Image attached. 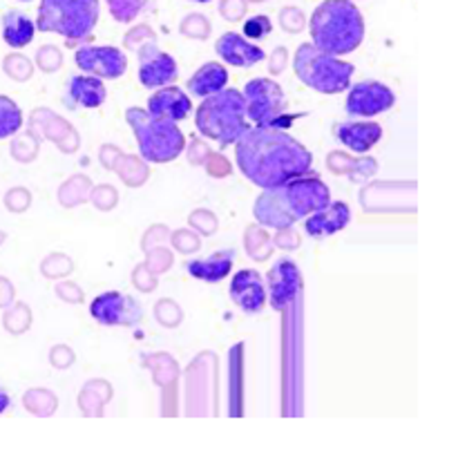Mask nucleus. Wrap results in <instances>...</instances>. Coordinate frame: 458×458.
<instances>
[{
	"instance_id": "423d86ee",
	"label": "nucleus",
	"mask_w": 458,
	"mask_h": 458,
	"mask_svg": "<svg viewBox=\"0 0 458 458\" xmlns=\"http://www.w3.org/2000/svg\"><path fill=\"white\" fill-rule=\"evenodd\" d=\"M98 13V0H40L36 30L54 31L65 38L67 47H72L92 36Z\"/></svg>"
},
{
	"instance_id": "ddd939ff",
	"label": "nucleus",
	"mask_w": 458,
	"mask_h": 458,
	"mask_svg": "<svg viewBox=\"0 0 458 458\" xmlns=\"http://www.w3.org/2000/svg\"><path fill=\"white\" fill-rule=\"evenodd\" d=\"M267 284V302L271 304L273 311H286L298 300L304 282L298 264L291 258H280L268 271Z\"/></svg>"
},
{
	"instance_id": "6ab92c4d",
	"label": "nucleus",
	"mask_w": 458,
	"mask_h": 458,
	"mask_svg": "<svg viewBox=\"0 0 458 458\" xmlns=\"http://www.w3.org/2000/svg\"><path fill=\"white\" fill-rule=\"evenodd\" d=\"M334 134L347 150L365 155L383 139V125L376 121H347L335 125Z\"/></svg>"
},
{
	"instance_id": "c756f323",
	"label": "nucleus",
	"mask_w": 458,
	"mask_h": 458,
	"mask_svg": "<svg viewBox=\"0 0 458 458\" xmlns=\"http://www.w3.org/2000/svg\"><path fill=\"white\" fill-rule=\"evenodd\" d=\"M213 164L208 165V173L210 174H226L228 173V164H226V159H224L222 155H217V157H213Z\"/></svg>"
},
{
	"instance_id": "2eb2a0df",
	"label": "nucleus",
	"mask_w": 458,
	"mask_h": 458,
	"mask_svg": "<svg viewBox=\"0 0 458 458\" xmlns=\"http://www.w3.org/2000/svg\"><path fill=\"white\" fill-rule=\"evenodd\" d=\"M107 89L103 79L92 74H76L72 79H67L65 83V94H63V101L70 110L76 107H85V110H97L106 103Z\"/></svg>"
},
{
	"instance_id": "9b49d317",
	"label": "nucleus",
	"mask_w": 458,
	"mask_h": 458,
	"mask_svg": "<svg viewBox=\"0 0 458 458\" xmlns=\"http://www.w3.org/2000/svg\"><path fill=\"white\" fill-rule=\"evenodd\" d=\"M139 52V83L148 89H159L165 85H173L179 76L177 61L170 56L168 52H164L161 47H157L155 40H146Z\"/></svg>"
},
{
	"instance_id": "4be33fe9",
	"label": "nucleus",
	"mask_w": 458,
	"mask_h": 458,
	"mask_svg": "<svg viewBox=\"0 0 458 458\" xmlns=\"http://www.w3.org/2000/svg\"><path fill=\"white\" fill-rule=\"evenodd\" d=\"M36 22L25 12L9 9L3 16V38L9 47L22 49L34 40Z\"/></svg>"
},
{
	"instance_id": "a211bd4d",
	"label": "nucleus",
	"mask_w": 458,
	"mask_h": 458,
	"mask_svg": "<svg viewBox=\"0 0 458 458\" xmlns=\"http://www.w3.org/2000/svg\"><path fill=\"white\" fill-rule=\"evenodd\" d=\"M146 110L150 114L159 116V119H168L179 123V121H183L192 112V101L182 88H177V85H165V88H159L148 98Z\"/></svg>"
},
{
	"instance_id": "f257e3e1",
	"label": "nucleus",
	"mask_w": 458,
	"mask_h": 458,
	"mask_svg": "<svg viewBox=\"0 0 458 458\" xmlns=\"http://www.w3.org/2000/svg\"><path fill=\"white\" fill-rule=\"evenodd\" d=\"M235 164L253 186L267 191L311 173L313 155L286 130L255 125L235 143Z\"/></svg>"
},
{
	"instance_id": "6e6552de",
	"label": "nucleus",
	"mask_w": 458,
	"mask_h": 458,
	"mask_svg": "<svg viewBox=\"0 0 458 458\" xmlns=\"http://www.w3.org/2000/svg\"><path fill=\"white\" fill-rule=\"evenodd\" d=\"M246 114L259 128L289 130L300 114H289V103L282 85L273 79H250L244 85Z\"/></svg>"
},
{
	"instance_id": "bb28decb",
	"label": "nucleus",
	"mask_w": 458,
	"mask_h": 458,
	"mask_svg": "<svg viewBox=\"0 0 458 458\" xmlns=\"http://www.w3.org/2000/svg\"><path fill=\"white\" fill-rule=\"evenodd\" d=\"M191 224L199 228L204 235H210V233L217 228V219H215V215L208 213V210H195V213L191 215Z\"/></svg>"
},
{
	"instance_id": "cd10ccee",
	"label": "nucleus",
	"mask_w": 458,
	"mask_h": 458,
	"mask_svg": "<svg viewBox=\"0 0 458 458\" xmlns=\"http://www.w3.org/2000/svg\"><path fill=\"white\" fill-rule=\"evenodd\" d=\"M123 40L128 47L139 49V40H155V31H152L150 27H137V30L130 31L128 36H123Z\"/></svg>"
},
{
	"instance_id": "20e7f679",
	"label": "nucleus",
	"mask_w": 458,
	"mask_h": 458,
	"mask_svg": "<svg viewBox=\"0 0 458 458\" xmlns=\"http://www.w3.org/2000/svg\"><path fill=\"white\" fill-rule=\"evenodd\" d=\"M195 125L199 134L222 148L237 143L250 128L244 94L235 88H224L206 97L195 112Z\"/></svg>"
},
{
	"instance_id": "a878e982",
	"label": "nucleus",
	"mask_w": 458,
	"mask_h": 458,
	"mask_svg": "<svg viewBox=\"0 0 458 458\" xmlns=\"http://www.w3.org/2000/svg\"><path fill=\"white\" fill-rule=\"evenodd\" d=\"M183 34H188L191 38H206L208 36V22L204 21V16L201 13H191V16L186 18V22L182 25Z\"/></svg>"
},
{
	"instance_id": "f8f14e48",
	"label": "nucleus",
	"mask_w": 458,
	"mask_h": 458,
	"mask_svg": "<svg viewBox=\"0 0 458 458\" xmlns=\"http://www.w3.org/2000/svg\"><path fill=\"white\" fill-rule=\"evenodd\" d=\"M89 313L103 327H134L141 322L143 311L132 295L107 291L97 295L89 304Z\"/></svg>"
},
{
	"instance_id": "f03ea898",
	"label": "nucleus",
	"mask_w": 458,
	"mask_h": 458,
	"mask_svg": "<svg viewBox=\"0 0 458 458\" xmlns=\"http://www.w3.org/2000/svg\"><path fill=\"white\" fill-rule=\"evenodd\" d=\"M331 201V191L318 174H302L282 186L267 188L255 199L253 215L259 226L289 231L293 224L304 222L311 213Z\"/></svg>"
},
{
	"instance_id": "412c9836",
	"label": "nucleus",
	"mask_w": 458,
	"mask_h": 458,
	"mask_svg": "<svg viewBox=\"0 0 458 458\" xmlns=\"http://www.w3.org/2000/svg\"><path fill=\"white\" fill-rule=\"evenodd\" d=\"M226 83H228L226 65H222V63L217 61H208L204 63V65H201L191 79H188L186 89L192 94V97L206 98L210 97V94L226 88Z\"/></svg>"
},
{
	"instance_id": "f3484780",
	"label": "nucleus",
	"mask_w": 458,
	"mask_h": 458,
	"mask_svg": "<svg viewBox=\"0 0 458 458\" xmlns=\"http://www.w3.org/2000/svg\"><path fill=\"white\" fill-rule=\"evenodd\" d=\"M215 52L226 65L233 67H253L267 58V52L259 45L250 43L246 36L235 34V31H226L219 36L215 43Z\"/></svg>"
},
{
	"instance_id": "4468645a",
	"label": "nucleus",
	"mask_w": 458,
	"mask_h": 458,
	"mask_svg": "<svg viewBox=\"0 0 458 458\" xmlns=\"http://www.w3.org/2000/svg\"><path fill=\"white\" fill-rule=\"evenodd\" d=\"M228 295L249 316H255L267 307V284H264L262 276L258 271H250V268L237 271L233 276Z\"/></svg>"
},
{
	"instance_id": "39448f33",
	"label": "nucleus",
	"mask_w": 458,
	"mask_h": 458,
	"mask_svg": "<svg viewBox=\"0 0 458 458\" xmlns=\"http://www.w3.org/2000/svg\"><path fill=\"white\" fill-rule=\"evenodd\" d=\"M125 121L132 128L143 161L170 164L186 150V134L174 121L159 119L143 107H128Z\"/></svg>"
},
{
	"instance_id": "dca6fc26",
	"label": "nucleus",
	"mask_w": 458,
	"mask_h": 458,
	"mask_svg": "<svg viewBox=\"0 0 458 458\" xmlns=\"http://www.w3.org/2000/svg\"><path fill=\"white\" fill-rule=\"evenodd\" d=\"M349 222H352L349 204H344V201H329V204H325L304 219V231L313 240H322V237H331L335 233L344 231Z\"/></svg>"
},
{
	"instance_id": "b1692460",
	"label": "nucleus",
	"mask_w": 458,
	"mask_h": 458,
	"mask_svg": "<svg viewBox=\"0 0 458 458\" xmlns=\"http://www.w3.org/2000/svg\"><path fill=\"white\" fill-rule=\"evenodd\" d=\"M116 22H132L146 7V0H106Z\"/></svg>"
},
{
	"instance_id": "473e14b6",
	"label": "nucleus",
	"mask_w": 458,
	"mask_h": 458,
	"mask_svg": "<svg viewBox=\"0 0 458 458\" xmlns=\"http://www.w3.org/2000/svg\"><path fill=\"white\" fill-rule=\"evenodd\" d=\"M21 3H31V0H21Z\"/></svg>"
},
{
	"instance_id": "aec40b11",
	"label": "nucleus",
	"mask_w": 458,
	"mask_h": 458,
	"mask_svg": "<svg viewBox=\"0 0 458 458\" xmlns=\"http://www.w3.org/2000/svg\"><path fill=\"white\" fill-rule=\"evenodd\" d=\"M233 262H235V250L224 249L213 255H206V258L192 259V262L186 264V268L188 276L195 277V280L217 284V282H222L233 271Z\"/></svg>"
},
{
	"instance_id": "7ed1b4c3",
	"label": "nucleus",
	"mask_w": 458,
	"mask_h": 458,
	"mask_svg": "<svg viewBox=\"0 0 458 458\" xmlns=\"http://www.w3.org/2000/svg\"><path fill=\"white\" fill-rule=\"evenodd\" d=\"M311 45L331 56L356 52L365 40V18L353 0H325L309 21Z\"/></svg>"
},
{
	"instance_id": "7c9ffc66",
	"label": "nucleus",
	"mask_w": 458,
	"mask_h": 458,
	"mask_svg": "<svg viewBox=\"0 0 458 458\" xmlns=\"http://www.w3.org/2000/svg\"><path fill=\"white\" fill-rule=\"evenodd\" d=\"M9 405H12V398H9V394L0 387V414H4Z\"/></svg>"
},
{
	"instance_id": "5701e85b",
	"label": "nucleus",
	"mask_w": 458,
	"mask_h": 458,
	"mask_svg": "<svg viewBox=\"0 0 458 458\" xmlns=\"http://www.w3.org/2000/svg\"><path fill=\"white\" fill-rule=\"evenodd\" d=\"M22 112L9 97H0V139H9L21 132Z\"/></svg>"
},
{
	"instance_id": "72a5a7b5",
	"label": "nucleus",
	"mask_w": 458,
	"mask_h": 458,
	"mask_svg": "<svg viewBox=\"0 0 458 458\" xmlns=\"http://www.w3.org/2000/svg\"><path fill=\"white\" fill-rule=\"evenodd\" d=\"M253 3H262V0H253Z\"/></svg>"
},
{
	"instance_id": "0eeeda50",
	"label": "nucleus",
	"mask_w": 458,
	"mask_h": 458,
	"mask_svg": "<svg viewBox=\"0 0 458 458\" xmlns=\"http://www.w3.org/2000/svg\"><path fill=\"white\" fill-rule=\"evenodd\" d=\"M293 72L307 88L316 89L318 94H340L349 89L356 65L343 61L340 56L322 52L316 45H300L293 54Z\"/></svg>"
},
{
	"instance_id": "c85d7f7f",
	"label": "nucleus",
	"mask_w": 458,
	"mask_h": 458,
	"mask_svg": "<svg viewBox=\"0 0 458 458\" xmlns=\"http://www.w3.org/2000/svg\"><path fill=\"white\" fill-rule=\"evenodd\" d=\"M222 13L226 16V21H237L244 13V4L237 3V0H224Z\"/></svg>"
},
{
	"instance_id": "1a4fd4ad",
	"label": "nucleus",
	"mask_w": 458,
	"mask_h": 458,
	"mask_svg": "<svg viewBox=\"0 0 458 458\" xmlns=\"http://www.w3.org/2000/svg\"><path fill=\"white\" fill-rule=\"evenodd\" d=\"M74 63L85 74L103 81H116L128 70V56L114 45H83L76 49Z\"/></svg>"
},
{
	"instance_id": "9d476101",
	"label": "nucleus",
	"mask_w": 458,
	"mask_h": 458,
	"mask_svg": "<svg viewBox=\"0 0 458 458\" xmlns=\"http://www.w3.org/2000/svg\"><path fill=\"white\" fill-rule=\"evenodd\" d=\"M396 106V94L389 85L380 81L367 79L356 85H349L347 94V114L358 116V119H371L383 112H389Z\"/></svg>"
},
{
	"instance_id": "2f4dec72",
	"label": "nucleus",
	"mask_w": 458,
	"mask_h": 458,
	"mask_svg": "<svg viewBox=\"0 0 458 458\" xmlns=\"http://www.w3.org/2000/svg\"><path fill=\"white\" fill-rule=\"evenodd\" d=\"M188 3H201V4H206V3H213V0H188Z\"/></svg>"
},
{
	"instance_id": "393cba45",
	"label": "nucleus",
	"mask_w": 458,
	"mask_h": 458,
	"mask_svg": "<svg viewBox=\"0 0 458 458\" xmlns=\"http://www.w3.org/2000/svg\"><path fill=\"white\" fill-rule=\"evenodd\" d=\"M273 30V22L271 18L259 13V16H250L249 21L244 22V36L249 40H259V38H267Z\"/></svg>"
}]
</instances>
